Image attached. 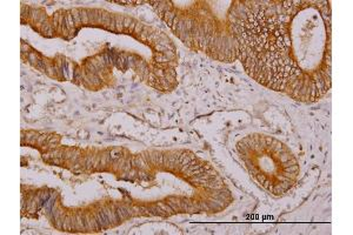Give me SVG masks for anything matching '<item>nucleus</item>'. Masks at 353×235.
Listing matches in <instances>:
<instances>
[{
    "mask_svg": "<svg viewBox=\"0 0 353 235\" xmlns=\"http://www.w3.org/2000/svg\"><path fill=\"white\" fill-rule=\"evenodd\" d=\"M233 31L241 63L259 84L305 103L329 92L330 1H246Z\"/></svg>",
    "mask_w": 353,
    "mask_h": 235,
    "instance_id": "f257e3e1",
    "label": "nucleus"
}]
</instances>
